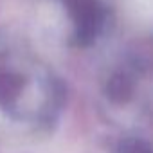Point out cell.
Listing matches in <instances>:
<instances>
[{
  "label": "cell",
  "instance_id": "obj_1",
  "mask_svg": "<svg viewBox=\"0 0 153 153\" xmlns=\"http://www.w3.org/2000/svg\"><path fill=\"white\" fill-rule=\"evenodd\" d=\"M65 90L38 58L7 51L0 54V112L33 130H49L63 110Z\"/></svg>",
  "mask_w": 153,
  "mask_h": 153
},
{
  "label": "cell",
  "instance_id": "obj_2",
  "mask_svg": "<svg viewBox=\"0 0 153 153\" xmlns=\"http://www.w3.org/2000/svg\"><path fill=\"white\" fill-rule=\"evenodd\" d=\"M61 6L72 27V40L78 45H90L106 31L110 13L105 0H61Z\"/></svg>",
  "mask_w": 153,
  "mask_h": 153
}]
</instances>
